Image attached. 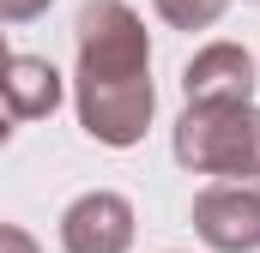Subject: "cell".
Wrapping results in <instances>:
<instances>
[{
    "label": "cell",
    "mask_w": 260,
    "mask_h": 253,
    "mask_svg": "<svg viewBox=\"0 0 260 253\" xmlns=\"http://www.w3.org/2000/svg\"><path fill=\"white\" fill-rule=\"evenodd\" d=\"M176 163L194 175H260V115L248 103H188L176 121Z\"/></svg>",
    "instance_id": "2"
},
{
    "label": "cell",
    "mask_w": 260,
    "mask_h": 253,
    "mask_svg": "<svg viewBox=\"0 0 260 253\" xmlns=\"http://www.w3.org/2000/svg\"><path fill=\"white\" fill-rule=\"evenodd\" d=\"M194 235L212 253H254L260 247V181H218L194 199Z\"/></svg>",
    "instance_id": "3"
},
{
    "label": "cell",
    "mask_w": 260,
    "mask_h": 253,
    "mask_svg": "<svg viewBox=\"0 0 260 253\" xmlns=\"http://www.w3.org/2000/svg\"><path fill=\"white\" fill-rule=\"evenodd\" d=\"M151 6H157V18L170 30H212L230 12V0H151Z\"/></svg>",
    "instance_id": "7"
},
{
    "label": "cell",
    "mask_w": 260,
    "mask_h": 253,
    "mask_svg": "<svg viewBox=\"0 0 260 253\" xmlns=\"http://www.w3.org/2000/svg\"><path fill=\"white\" fill-rule=\"evenodd\" d=\"M0 97L12 109V121H43L61 109V72L43 61V55H12L0 72Z\"/></svg>",
    "instance_id": "6"
},
{
    "label": "cell",
    "mask_w": 260,
    "mask_h": 253,
    "mask_svg": "<svg viewBox=\"0 0 260 253\" xmlns=\"http://www.w3.org/2000/svg\"><path fill=\"white\" fill-rule=\"evenodd\" d=\"M0 253H43V247H37L18 223H0Z\"/></svg>",
    "instance_id": "9"
},
{
    "label": "cell",
    "mask_w": 260,
    "mask_h": 253,
    "mask_svg": "<svg viewBox=\"0 0 260 253\" xmlns=\"http://www.w3.org/2000/svg\"><path fill=\"white\" fill-rule=\"evenodd\" d=\"M79 126L97 145L127 151L151 126V43L127 0H85L79 6Z\"/></svg>",
    "instance_id": "1"
},
{
    "label": "cell",
    "mask_w": 260,
    "mask_h": 253,
    "mask_svg": "<svg viewBox=\"0 0 260 253\" xmlns=\"http://www.w3.org/2000/svg\"><path fill=\"white\" fill-rule=\"evenodd\" d=\"M254 78H260V61H254Z\"/></svg>",
    "instance_id": "12"
},
{
    "label": "cell",
    "mask_w": 260,
    "mask_h": 253,
    "mask_svg": "<svg viewBox=\"0 0 260 253\" xmlns=\"http://www.w3.org/2000/svg\"><path fill=\"white\" fill-rule=\"evenodd\" d=\"M61 247L67 253H127L133 247V205L121 193H79L61 211Z\"/></svg>",
    "instance_id": "4"
},
{
    "label": "cell",
    "mask_w": 260,
    "mask_h": 253,
    "mask_svg": "<svg viewBox=\"0 0 260 253\" xmlns=\"http://www.w3.org/2000/svg\"><path fill=\"white\" fill-rule=\"evenodd\" d=\"M6 61H12V55H6V30H0V72H6Z\"/></svg>",
    "instance_id": "11"
},
{
    "label": "cell",
    "mask_w": 260,
    "mask_h": 253,
    "mask_svg": "<svg viewBox=\"0 0 260 253\" xmlns=\"http://www.w3.org/2000/svg\"><path fill=\"white\" fill-rule=\"evenodd\" d=\"M12 139V109H6V97H0V145Z\"/></svg>",
    "instance_id": "10"
},
{
    "label": "cell",
    "mask_w": 260,
    "mask_h": 253,
    "mask_svg": "<svg viewBox=\"0 0 260 253\" xmlns=\"http://www.w3.org/2000/svg\"><path fill=\"white\" fill-rule=\"evenodd\" d=\"M55 0H0V18L6 24H30V18H43Z\"/></svg>",
    "instance_id": "8"
},
{
    "label": "cell",
    "mask_w": 260,
    "mask_h": 253,
    "mask_svg": "<svg viewBox=\"0 0 260 253\" xmlns=\"http://www.w3.org/2000/svg\"><path fill=\"white\" fill-rule=\"evenodd\" d=\"M254 55L236 43H206L194 61L182 66V91L188 103H248L254 97Z\"/></svg>",
    "instance_id": "5"
}]
</instances>
